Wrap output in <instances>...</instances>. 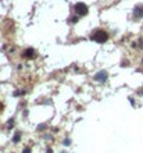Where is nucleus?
I'll return each mask as SVG.
<instances>
[{
  "label": "nucleus",
  "mask_w": 143,
  "mask_h": 153,
  "mask_svg": "<svg viewBox=\"0 0 143 153\" xmlns=\"http://www.w3.org/2000/svg\"><path fill=\"white\" fill-rule=\"evenodd\" d=\"M135 15L142 17V15H143V7H140V6H139V7H136V9H135Z\"/></svg>",
  "instance_id": "obj_5"
},
{
  "label": "nucleus",
  "mask_w": 143,
  "mask_h": 153,
  "mask_svg": "<svg viewBox=\"0 0 143 153\" xmlns=\"http://www.w3.org/2000/svg\"><path fill=\"white\" fill-rule=\"evenodd\" d=\"M0 109H1V104H0Z\"/></svg>",
  "instance_id": "obj_6"
},
{
  "label": "nucleus",
  "mask_w": 143,
  "mask_h": 153,
  "mask_svg": "<svg viewBox=\"0 0 143 153\" xmlns=\"http://www.w3.org/2000/svg\"><path fill=\"white\" fill-rule=\"evenodd\" d=\"M33 54H35V50H33V49H26V50L24 51V57H28V59L33 57Z\"/></svg>",
  "instance_id": "obj_4"
},
{
  "label": "nucleus",
  "mask_w": 143,
  "mask_h": 153,
  "mask_svg": "<svg viewBox=\"0 0 143 153\" xmlns=\"http://www.w3.org/2000/svg\"><path fill=\"white\" fill-rule=\"evenodd\" d=\"M95 79H96V81H100V82H104L106 79H107V72H106V71L97 72V74H96V76H95Z\"/></svg>",
  "instance_id": "obj_3"
},
{
  "label": "nucleus",
  "mask_w": 143,
  "mask_h": 153,
  "mask_svg": "<svg viewBox=\"0 0 143 153\" xmlns=\"http://www.w3.org/2000/svg\"><path fill=\"white\" fill-rule=\"evenodd\" d=\"M90 38L93 39L95 42H97V43H103V42H106V40L109 39V35H107V32H106V31L100 29V31H96Z\"/></svg>",
  "instance_id": "obj_1"
},
{
  "label": "nucleus",
  "mask_w": 143,
  "mask_h": 153,
  "mask_svg": "<svg viewBox=\"0 0 143 153\" xmlns=\"http://www.w3.org/2000/svg\"><path fill=\"white\" fill-rule=\"evenodd\" d=\"M75 13L78 15H86L88 14V6L85 3H77L75 4Z\"/></svg>",
  "instance_id": "obj_2"
}]
</instances>
